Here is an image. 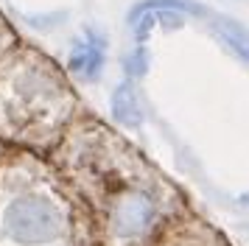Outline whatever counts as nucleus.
<instances>
[{
	"label": "nucleus",
	"instance_id": "obj_1",
	"mask_svg": "<svg viewBox=\"0 0 249 246\" xmlns=\"http://www.w3.org/2000/svg\"><path fill=\"white\" fill-rule=\"evenodd\" d=\"M51 157L87 212L92 246H157L191 212L157 168L95 118L79 115Z\"/></svg>",
	"mask_w": 249,
	"mask_h": 246
},
{
	"label": "nucleus",
	"instance_id": "obj_8",
	"mask_svg": "<svg viewBox=\"0 0 249 246\" xmlns=\"http://www.w3.org/2000/svg\"><path fill=\"white\" fill-rule=\"evenodd\" d=\"M244 201H247V204H249V193H247V196H244Z\"/></svg>",
	"mask_w": 249,
	"mask_h": 246
},
{
	"label": "nucleus",
	"instance_id": "obj_6",
	"mask_svg": "<svg viewBox=\"0 0 249 246\" xmlns=\"http://www.w3.org/2000/svg\"><path fill=\"white\" fill-rule=\"evenodd\" d=\"M215 31H218V36H221L244 62H249V31L247 28L235 25L232 20H218L215 22Z\"/></svg>",
	"mask_w": 249,
	"mask_h": 246
},
{
	"label": "nucleus",
	"instance_id": "obj_4",
	"mask_svg": "<svg viewBox=\"0 0 249 246\" xmlns=\"http://www.w3.org/2000/svg\"><path fill=\"white\" fill-rule=\"evenodd\" d=\"M112 115L118 123H124L129 129H137L143 123V109H140V101L132 84H121L112 92Z\"/></svg>",
	"mask_w": 249,
	"mask_h": 246
},
{
	"label": "nucleus",
	"instance_id": "obj_5",
	"mask_svg": "<svg viewBox=\"0 0 249 246\" xmlns=\"http://www.w3.org/2000/svg\"><path fill=\"white\" fill-rule=\"evenodd\" d=\"M104 65V56L101 51L95 48V45L90 42H79L76 48H73V53H70V73H76L79 78H84V81H92V78L98 76V70H101Z\"/></svg>",
	"mask_w": 249,
	"mask_h": 246
},
{
	"label": "nucleus",
	"instance_id": "obj_2",
	"mask_svg": "<svg viewBox=\"0 0 249 246\" xmlns=\"http://www.w3.org/2000/svg\"><path fill=\"white\" fill-rule=\"evenodd\" d=\"M0 246H92L79 196L34 154H12L0 168Z\"/></svg>",
	"mask_w": 249,
	"mask_h": 246
},
{
	"label": "nucleus",
	"instance_id": "obj_7",
	"mask_svg": "<svg viewBox=\"0 0 249 246\" xmlns=\"http://www.w3.org/2000/svg\"><path fill=\"white\" fill-rule=\"evenodd\" d=\"M17 45V39H14V34H12V28L3 22V17H0V56L6 53L9 48H14Z\"/></svg>",
	"mask_w": 249,
	"mask_h": 246
},
{
	"label": "nucleus",
	"instance_id": "obj_3",
	"mask_svg": "<svg viewBox=\"0 0 249 246\" xmlns=\"http://www.w3.org/2000/svg\"><path fill=\"white\" fill-rule=\"evenodd\" d=\"M79 115L76 92L48 56L20 45L0 56V137L51 154Z\"/></svg>",
	"mask_w": 249,
	"mask_h": 246
}]
</instances>
